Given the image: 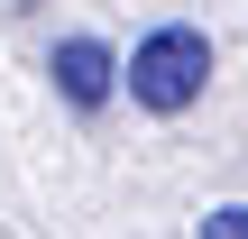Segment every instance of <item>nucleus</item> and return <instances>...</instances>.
Returning a JSON list of instances; mask_svg holds the SVG:
<instances>
[{"label": "nucleus", "instance_id": "f257e3e1", "mask_svg": "<svg viewBox=\"0 0 248 239\" xmlns=\"http://www.w3.org/2000/svg\"><path fill=\"white\" fill-rule=\"evenodd\" d=\"M202 83H212V37H202L193 18L147 28V37L129 46V64H120V92H129L147 120H184V111L202 101Z\"/></svg>", "mask_w": 248, "mask_h": 239}, {"label": "nucleus", "instance_id": "7ed1b4c3", "mask_svg": "<svg viewBox=\"0 0 248 239\" xmlns=\"http://www.w3.org/2000/svg\"><path fill=\"white\" fill-rule=\"evenodd\" d=\"M202 230H212V239H248V203H230V212H212Z\"/></svg>", "mask_w": 248, "mask_h": 239}, {"label": "nucleus", "instance_id": "f03ea898", "mask_svg": "<svg viewBox=\"0 0 248 239\" xmlns=\"http://www.w3.org/2000/svg\"><path fill=\"white\" fill-rule=\"evenodd\" d=\"M46 74H55V101H64V111H101V101L120 92V55H110L101 37H55Z\"/></svg>", "mask_w": 248, "mask_h": 239}]
</instances>
